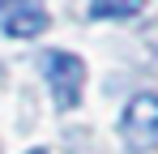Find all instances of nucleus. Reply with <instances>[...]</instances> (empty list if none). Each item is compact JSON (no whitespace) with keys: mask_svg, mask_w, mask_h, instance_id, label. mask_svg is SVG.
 <instances>
[{"mask_svg":"<svg viewBox=\"0 0 158 154\" xmlns=\"http://www.w3.org/2000/svg\"><path fill=\"white\" fill-rule=\"evenodd\" d=\"M145 9V0H90V17H98V22H120V17H132V13H141Z\"/></svg>","mask_w":158,"mask_h":154,"instance_id":"obj_4","label":"nucleus"},{"mask_svg":"<svg viewBox=\"0 0 158 154\" xmlns=\"http://www.w3.org/2000/svg\"><path fill=\"white\" fill-rule=\"evenodd\" d=\"M43 77H47V90H52V99L60 111H73L81 103V86H85V64H81V56H69V51H43Z\"/></svg>","mask_w":158,"mask_h":154,"instance_id":"obj_1","label":"nucleus"},{"mask_svg":"<svg viewBox=\"0 0 158 154\" xmlns=\"http://www.w3.org/2000/svg\"><path fill=\"white\" fill-rule=\"evenodd\" d=\"M120 137L132 154H145L158 146V94H132L120 116Z\"/></svg>","mask_w":158,"mask_h":154,"instance_id":"obj_2","label":"nucleus"},{"mask_svg":"<svg viewBox=\"0 0 158 154\" xmlns=\"http://www.w3.org/2000/svg\"><path fill=\"white\" fill-rule=\"evenodd\" d=\"M30 154H47V150H30Z\"/></svg>","mask_w":158,"mask_h":154,"instance_id":"obj_5","label":"nucleus"},{"mask_svg":"<svg viewBox=\"0 0 158 154\" xmlns=\"http://www.w3.org/2000/svg\"><path fill=\"white\" fill-rule=\"evenodd\" d=\"M0 30L13 39H34L47 30V9L39 0H0Z\"/></svg>","mask_w":158,"mask_h":154,"instance_id":"obj_3","label":"nucleus"}]
</instances>
